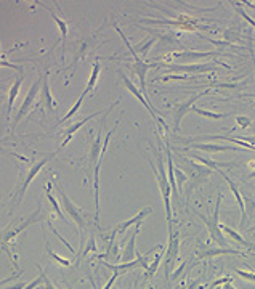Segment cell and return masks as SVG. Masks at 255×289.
<instances>
[{"label": "cell", "mask_w": 255, "mask_h": 289, "mask_svg": "<svg viewBox=\"0 0 255 289\" xmlns=\"http://www.w3.org/2000/svg\"><path fill=\"white\" fill-rule=\"evenodd\" d=\"M50 230L53 231V234H55L57 238H60V241H63V244H64L66 247H68V249H69V251H71L72 254H76V249H74V247H72V246H71V244H69L68 241H66V240L63 238V236H61V234H60V233H58V231L55 230V228H53V225H50Z\"/></svg>", "instance_id": "obj_38"}, {"label": "cell", "mask_w": 255, "mask_h": 289, "mask_svg": "<svg viewBox=\"0 0 255 289\" xmlns=\"http://www.w3.org/2000/svg\"><path fill=\"white\" fill-rule=\"evenodd\" d=\"M236 124L239 127H243V129H247L252 125V121H250V117L247 116H236Z\"/></svg>", "instance_id": "obj_35"}, {"label": "cell", "mask_w": 255, "mask_h": 289, "mask_svg": "<svg viewBox=\"0 0 255 289\" xmlns=\"http://www.w3.org/2000/svg\"><path fill=\"white\" fill-rule=\"evenodd\" d=\"M220 228H222V231H223L225 234H228L233 241H236L238 244H241L244 249H249V251H255V244L250 243V241H247L243 234H239V233H238L236 230H233L231 227H228V225H220Z\"/></svg>", "instance_id": "obj_20"}, {"label": "cell", "mask_w": 255, "mask_h": 289, "mask_svg": "<svg viewBox=\"0 0 255 289\" xmlns=\"http://www.w3.org/2000/svg\"><path fill=\"white\" fill-rule=\"evenodd\" d=\"M39 106H44L47 113H55V108H57V101L53 100L51 92H50V79H48V74L44 76V84H42V90H40Z\"/></svg>", "instance_id": "obj_15"}, {"label": "cell", "mask_w": 255, "mask_h": 289, "mask_svg": "<svg viewBox=\"0 0 255 289\" xmlns=\"http://www.w3.org/2000/svg\"><path fill=\"white\" fill-rule=\"evenodd\" d=\"M175 180H177V187H178V190H181V187L186 183V180H188V175L183 172V170L180 169V167H175Z\"/></svg>", "instance_id": "obj_33"}, {"label": "cell", "mask_w": 255, "mask_h": 289, "mask_svg": "<svg viewBox=\"0 0 255 289\" xmlns=\"http://www.w3.org/2000/svg\"><path fill=\"white\" fill-rule=\"evenodd\" d=\"M206 138H209V140H226V141H231V143H236L238 147H241V148H244V150H249V151H255V147L253 144H250V143H247V141H244V140H241V138H238V137H228V135H207Z\"/></svg>", "instance_id": "obj_22"}, {"label": "cell", "mask_w": 255, "mask_h": 289, "mask_svg": "<svg viewBox=\"0 0 255 289\" xmlns=\"http://www.w3.org/2000/svg\"><path fill=\"white\" fill-rule=\"evenodd\" d=\"M44 289H57V287H55V284H53V283L48 280L47 275H44Z\"/></svg>", "instance_id": "obj_42"}, {"label": "cell", "mask_w": 255, "mask_h": 289, "mask_svg": "<svg viewBox=\"0 0 255 289\" xmlns=\"http://www.w3.org/2000/svg\"><path fill=\"white\" fill-rule=\"evenodd\" d=\"M234 272H236L243 280H247V281L255 283V273H253V272H246V270H241V268H234Z\"/></svg>", "instance_id": "obj_34"}, {"label": "cell", "mask_w": 255, "mask_h": 289, "mask_svg": "<svg viewBox=\"0 0 255 289\" xmlns=\"http://www.w3.org/2000/svg\"><path fill=\"white\" fill-rule=\"evenodd\" d=\"M24 81V76L23 74H18L16 79H15V82H13L10 92H8V104H7V119L10 121V117H11V110H13V103H15L18 94H20V88H21V84Z\"/></svg>", "instance_id": "obj_19"}, {"label": "cell", "mask_w": 255, "mask_h": 289, "mask_svg": "<svg viewBox=\"0 0 255 289\" xmlns=\"http://www.w3.org/2000/svg\"><path fill=\"white\" fill-rule=\"evenodd\" d=\"M162 257H164V254H156L154 262H151L150 267H148V270L144 272V278H146V280H150L151 277H154V275H156V272H157V268H159V264H160V260H162Z\"/></svg>", "instance_id": "obj_30"}, {"label": "cell", "mask_w": 255, "mask_h": 289, "mask_svg": "<svg viewBox=\"0 0 255 289\" xmlns=\"http://www.w3.org/2000/svg\"><path fill=\"white\" fill-rule=\"evenodd\" d=\"M236 11H238V13H239V15H241V16H243V18H244V20H246V21H247V23H249L250 26H253V28H255V20H253V18H250V16L247 15V13H246V11L243 10V8H239V7H236Z\"/></svg>", "instance_id": "obj_40"}, {"label": "cell", "mask_w": 255, "mask_h": 289, "mask_svg": "<svg viewBox=\"0 0 255 289\" xmlns=\"http://www.w3.org/2000/svg\"><path fill=\"white\" fill-rule=\"evenodd\" d=\"M190 76L188 74H166L162 77H157L154 81H162V82H169V81H188Z\"/></svg>", "instance_id": "obj_32"}, {"label": "cell", "mask_w": 255, "mask_h": 289, "mask_svg": "<svg viewBox=\"0 0 255 289\" xmlns=\"http://www.w3.org/2000/svg\"><path fill=\"white\" fill-rule=\"evenodd\" d=\"M98 114H100V113H95V114H90L88 117H85V119H82V121H79V122H76V124H72V125H69L68 129H66V130H64V134H63V135H64V140H63V143L60 144V148H58V151H61V150H64L66 147H68V143H69V141L72 140V137H74V134L77 132V130H79L80 127H82L84 124H87V122H88L90 119H93V117H97Z\"/></svg>", "instance_id": "obj_18"}, {"label": "cell", "mask_w": 255, "mask_h": 289, "mask_svg": "<svg viewBox=\"0 0 255 289\" xmlns=\"http://www.w3.org/2000/svg\"><path fill=\"white\" fill-rule=\"evenodd\" d=\"M238 138L244 140V141H247V143H250V144H253V147H255V135H252V137H238Z\"/></svg>", "instance_id": "obj_44"}, {"label": "cell", "mask_w": 255, "mask_h": 289, "mask_svg": "<svg viewBox=\"0 0 255 289\" xmlns=\"http://www.w3.org/2000/svg\"><path fill=\"white\" fill-rule=\"evenodd\" d=\"M153 68H160V63H146L143 58L133 61V64H130V69L137 74L138 81H140V90L144 94V97H148L146 94V74Z\"/></svg>", "instance_id": "obj_11"}, {"label": "cell", "mask_w": 255, "mask_h": 289, "mask_svg": "<svg viewBox=\"0 0 255 289\" xmlns=\"http://www.w3.org/2000/svg\"><path fill=\"white\" fill-rule=\"evenodd\" d=\"M223 289H236L231 283H226V284H223Z\"/></svg>", "instance_id": "obj_47"}, {"label": "cell", "mask_w": 255, "mask_h": 289, "mask_svg": "<svg viewBox=\"0 0 255 289\" xmlns=\"http://www.w3.org/2000/svg\"><path fill=\"white\" fill-rule=\"evenodd\" d=\"M55 154H57V153H53V154L44 157V159L37 161L35 164H32V167L28 170V172H26V177H24V182L21 183V187L16 190L15 194H13V200H16V203H20V201L23 200V196H24L26 191H28V188H29V185H31V182L37 177V174L40 172V170H42V169L53 159V157H55Z\"/></svg>", "instance_id": "obj_7"}, {"label": "cell", "mask_w": 255, "mask_h": 289, "mask_svg": "<svg viewBox=\"0 0 255 289\" xmlns=\"http://www.w3.org/2000/svg\"><path fill=\"white\" fill-rule=\"evenodd\" d=\"M209 92H210V90L207 88V90L201 92V94H197V95H193L190 100H186V101L177 104L175 110H173V130H175V132H180V129H181V121H183L185 114H186L188 111H190V110H193V108H194V103H196L201 97L207 95Z\"/></svg>", "instance_id": "obj_9"}, {"label": "cell", "mask_w": 255, "mask_h": 289, "mask_svg": "<svg viewBox=\"0 0 255 289\" xmlns=\"http://www.w3.org/2000/svg\"><path fill=\"white\" fill-rule=\"evenodd\" d=\"M2 66H4V68H5V66H8V68L15 69V71H20V73H21V71H24V69H23L21 66H16V64H13V63H8V61H5L4 58H2Z\"/></svg>", "instance_id": "obj_41"}, {"label": "cell", "mask_w": 255, "mask_h": 289, "mask_svg": "<svg viewBox=\"0 0 255 289\" xmlns=\"http://www.w3.org/2000/svg\"><path fill=\"white\" fill-rule=\"evenodd\" d=\"M156 153V164H153L151 159H144L148 161V164L151 166L153 172L156 174V178H157V187H159V191L162 194V200H164V207H166V217H167V222L172 223V204H170V193H172V187H170V182H169V175L166 172V161L162 157V153L159 150H154Z\"/></svg>", "instance_id": "obj_1"}, {"label": "cell", "mask_w": 255, "mask_h": 289, "mask_svg": "<svg viewBox=\"0 0 255 289\" xmlns=\"http://www.w3.org/2000/svg\"><path fill=\"white\" fill-rule=\"evenodd\" d=\"M129 289H132V286H129Z\"/></svg>", "instance_id": "obj_50"}, {"label": "cell", "mask_w": 255, "mask_h": 289, "mask_svg": "<svg viewBox=\"0 0 255 289\" xmlns=\"http://www.w3.org/2000/svg\"><path fill=\"white\" fill-rule=\"evenodd\" d=\"M153 212V209L151 207H144V209H141L140 212H137L133 217H130L129 220H125V222H122V223H119V225L108 234V236H104V240H108L110 243H114V236H117V234H122V233H125L132 225H138V223H143V220L150 215Z\"/></svg>", "instance_id": "obj_8"}, {"label": "cell", "mask_w": 255, "mask_h": 289, "mask_svg": "<svg viewBox=\"0 0 255 289\" xmlns=\"http://www.w3.org/2000/svg\"><path fill=\"white\" fill-rule=\"evenodd\" d=\"M217 55L218 51H177L173 53V58H209Z\"/></svg>", "instance_id": "obj_23"}, {"label": "cell", "mask_w": 255, "mask_h": 289, "mask_svg": "<svg viewBox=\"0 0 255 289\" xmlns=\"http://www.w3.org/2000/svg\"><path fill=\"white\" fill-rule=\"evenodd\" d=\"M226 283H233V277H230V275H226V277H223V278L215 280V281H213V283H212L209 287H210V289H213V287L222 286V284H226Z\"/></svg>", "instance_id": "obj_36"}, {"label": "cell", "mask_w": 255, "mask_h": 289, "mask_svg": "<svg viewBox=\"0 0 255 289\" xmlns=\"http://www.w3.org/2000/svg\"><path fill=\"white\" fill-rule=\"evenodd\" d=\"M140 225H141V223L135 225V230H133L129 243H127L125 247L122 249V254H120V259H122L124 264H127V262H133V260H135V259L140 256V254L137 252V249H135V241H137V236H138V233H140Z\"/></svg>", "instance_id": "obj_16"}, {"label": "cell", "mask_w": 255, "mask_h": 289, "mask_svg": "<svg viewBox=\"0 0 255 289\" xmlns=\"http://www.w3.org/2000/svg\"><path fill=\"white\" fill-rule=\"evenodd\" d=\"M194 161H197L199 164H203V166H207L210 167L212 170H217V174H222V167H234V162H218V161H213V159H209V157H201L197 154H190Z\"/></svg>", "instance_id": "obj_21"}, {"label": "cell", "mask_w": 255, "mask_h": 289, "mask_svg": "<svg viewBox=\"0 0 255 289\" xmlns=\"http://www.w3.org/2000/svg\"><path fill=\"white\" fill-rule=\"evenodd\" d=\"M28 284H24V283H20V284H15V286H10V287H5L2 286V289H24Z\"/></svg>", "instance_id": "obj_45"}, {"label": "cell", "mask_w": 255, "mask_h": 289, "mask_svg": "<svg viewBox=\"0 0 255 289\" xmlns=\"http://www.w3.org/2000/svg\"><path fill=\"white\" fill-rule=\"evenodd\" d=\"M222 177L226 180L228 187H230V190L233 191L234 198H236V201H238V204H239V209H241V220H239V225L243 227V225H244V222H246V204H244V200H243V196H241V191H239V188L236 187V183H234L230 177H228L226 174H223V172H222Z\"/></svg>", "instance_id": "obj_17"}, {"label": "cell", "mask_w": 255, "mask_h": 289, "mask_svg": "<svg viewBox=\"0 0 255 289\" xmlns=\"http://www.w3.org/2000/svg\"><path fill=\"white\" fill-rule=\"evenodd\" d=\"M100 71H101V64L100 63H95L92 68V74L88 77V82H87V87H85V94H92L93 88H95L97 82H98V76H100Z\"/></svg>", "instance_id": "obj_25"}, {"label": "cell", "mask_w": 255, "mask_h": 289, "mask_svg": "<svg viewBox=\"0 0 255 289\" xmlns=\"http://www.w3.org/2000/svg\"><path fill=\"white\" fill-rule=\"evenodd\" d=\"M40 211H42V207L39 206V207H37V211H35V212H32V215H31L28 220H26V222H23L18 228H10V230H7V231L4 233V238H2V246H4V249L8 246V243H10V241L15 240L16 236H18V234H20L23 230L28 228V227L31 225V223H34L35 220L39 222V220H42V219H44V217H40Z\"/></svg>", "instance_id": "obj_12"}, {"label": "cell", "mask_w": 255, "mask_h": 289, "mask_svg": "<svg viewBox=\"0 0 255 289\" xmlns=\"http://www.w3.org/2000/svg\"><path fill=\"white\" fill-rule=\"evenodd\" d=\"M120 79H122V81H124V85H125V88L130 92V94L133 95V97H135L141 104H143V106L148 110V111H150V114L153 116V119H154V122H156V125H157V129L159 130H166V132H167V124L162 121V119H160V117H159V114H157V111H156V108L154 106H151V104H150V101H148L146 100V97H144V94H143V92L135 85V84H133L132 81H130V79L125 76V74H122V73H120Z\"/></svg>", "instance_id": "obj_6"}, {"label": "cell", "mask_w": 255, "mask_h": 289, "mask_svg": "<svg viewBox=\"0 0 255 289\" xmlns=\"http://www.w3.org/2000/svg\"><path fill=\"white\" fill-rule=\"evenodd\" d=\"M252 64H253V73H255V57L252 55Z\"/></svg>", "instance_id": "obj_48"}, {"label": "cell", "mask_w": 255, "mask_h": 289, "mask_svg": "<svg viewBox=\"0 0 255 289\" xmlns=\"http://www.w3.org/2000/svg\"><path fill=\"white\" fill-rule=\"evenodd\" d=\"M180 289H186V287H185V286H181V287H180Z\"/></svg>", "instance_id": "obj_49"}, {"label": "cell", "mask_w": 255, "mask_h": 289, "mask_svg": "<svg viewBox=\"0 0 255 289\" xmlns=\"http://www.w3.org/2000/svg\"><path fill=\"white\" fill-rule=\"evenodd\" d=\"M160 68H166L170 73H186V74H203V73H212L218 71L215 64H160Z\"/></svg>", "instance_id": "obj_10"}, {"label": "cell", "mask_w": 255, "mask_h": 289, "mask_svg": "<svg viewBox=\"0 0 255 289\" xmlns=\"http://www.w3.org/2000/svg\"><path fill=\"white\" fill-rule=\"evenodd\" d=\"M50 188H51V183L48 182V183H47V187H45V191H47V193H45V196H47V200H48V203H50V204H51V207H53V212H55V214H57V215H58L61 220H64V222H66V217H64L63 211L60 209V203H58V201H57L55 198H53L51 194H50Z\"/></svg>", "instance_id": "obj_26"}, {"label": "cell", "mask_w": 255, "mask_h": 289, "mask_svg": "<svg viewBox=\"0 0 255 289\" xmlns=\"http://www.w3.org/2000/svg\"><path fill=\"white\" fill-rule=\"evenodd\" d=\"M186 151L201 150L206 153H226V151H246L241 147H231V144H217V143H190V147L183 148Z\"/></svg>", "instance_id": "obj_13"}, {"label": "cell", "mask_w": 255, "mask_h": 289, "mask_svg": "<svg viewBox=\"0 0 255 289\" xmlns=\"http://www.w3.org/2000/svg\"><path fill=\"white\" fill-rule=\"evenodd\" d=\"M44 272H40V275L37 277V280H34V281H31V283H28V286H26L24 289H35V287H39L40 284L44 283Z\"/></svg>", "instance_id": "obj_37"}, {"label": "cell", "mask_w": 255, "mask_h": 289, "mask_svg": "<svg viewBox=\"0 0 255 289\" xmlns=\"http://www.w3.org/2000/svg\"><path fill=\"white\" fill-rule=\"evenodd\" d=\"M40 5H42V7H44V8H45V10H47V11L50 13V15H51V18L55 20V23L58 24V28H60V32H61V35H63V39H64L66 35H68V23H66L64 20H61L60 16H57L55 13H53V11H51V10L48 8V7H45L44 4H40Z\"/></svg>", "instance_id": "obj_29"}, {"label": "cell", "mask_w": 255, "mask_h": 289, "mask_svg": "<svg viewBox=\"0 0 255 289\" xmlns=\"http://www.w3.org/2000/svg\"><path fill=\"white\" fill-rule=\"evenodd\" d=\"M85 97H87V94H85V92H82V95L79 97V100L74 103V106H72V108L68 111V114H66V116L63 117L61 122H58V125H61V124H64V122H68V121L71 119V117H72V116H74V114H76L79 110H80V106H82V103H84V98H85Z\"/></svg>", "instance_id": "obj_28"}, {"label": "cell", "mask_w": 255, "mask_h": 289, "mask_svg": "<svg viewBox=\"0 0 255 289\" xmlns=\"http://www.w3.org/2000/svg\"><path fill=\"white\" fill-rule=\"evenodd\" d=\"M253 104H255V103H253Z\"/></svg>", "instance_id": "obj_51"}, {"label": "cell", "mask_w": 255, "mask_h": 289, "mask_svg": "<svg viewBox=\"0 0 255 289\" xmlns=\"http://www.w3.org/2000/svg\"><path fill=\"white\" fill-rule=\"evenodd\" d=\"M42 84H44V77L42 79H37V81H34V84L31 85V88L28 90V94H26V98L24 101L21 103V106L18 108L15 117H13V125L10 127L11 130V134L15 132V129L20 125V122L23 121V117L28 114L32 106H34V103H35V98L40 97V90H42Z\"/></svg>", "instance_id": "obj_4"}, {"label": "cell", "mask_w": 255, "mask_h": 289, "mask_svg": "<svg viewBox=\"0 0 255 289\" xmlns=\"http://www.w3.org/2000/svg\"><path fill=\"white\" fill-rule=\"evenodd\" d=\"M180 244H181L180 230L175 231L172 227V223H169V244H167V249L164 251V254H166V273H167L169 280H170V275H172V268L175 267L178 256H180Z\"/></svg>", "instance_id": "obj_5"}, {"label": "cell", "mask_w": 255, "mask_h": 289, "mask_svg": "<svg viewBox=\"0 0 255 289\" xmlns=\"http://www.w3.org/2000/svg\"><path fill=\"white\" fill-rule=\"evenodd\" d=\"M55 188H57L58 198H60V204L63 206L64 212L72 219V222H76L77 231H79V236H80V241H82V234H84V231L88 230V223H87V220H85V217H84V211H82V209H80V207H77V206L71 201V198H69L68 194H66L64 188L60 185V183H57Z\"/></svg>", "instance_id": "obj_2"}, {"label": "cell", "mask_w": 255, "mask_h": 289, "mask_svg": "<svg viewBox=\"0 0 255 289\" xmlns=\"http://www.w3.org/2000/svg\"><path fill=\"white\" fill-rule=\"evenodd\" d=\"M252 178H255V170H253V172H250V174H247V175L244 177V180H252Z\"/></svg>", "instance_id": "obj_46"}, {"label": "cell", "mask_w": 255, "mask_h": 289, "mask_svg": "<svg viewBox=\"0 0 255 289\" xmlns=\"http://www.w3.org/2000/svg\"><path fill=\"white\" fill-rule=\"evenodd\" d=\"M90 251H97V246H95V238H93V234L88 238V244L85 247V251L82 252V256H87Z\"/></svg>", "instance_id": "obj_39"}, {"label": "cell", "mask_w": 255, "mask_h": 289, "mask_svg": "<svg viewBox=\"0 0 255 289\" xmlns=\"http://www.w3.org/2000/svg\"><path fill=\"white\" fill-rule=\"evenodd\" d=\"M218 256H246L244 252L241 251H236V249H231V247H206V249H201L197 247L196 251V257L197 259H209V257H218Z\"/></svg>", "instance_id": "obj_14"}, {"label": "cell", "mask_w": 255, "mask_h": 289, "mask_svg": "<svg viewBox=\"0 0 255 289\" xmlns=\"http://www.w3.org/2000/svg\"><path fill=\"white\" fill-rule=\"evenodd\" d=\"M185 267H186V262H183V264L180 265V268H178L175 273H172V275H170V278H177V277H180V273H181V270H183Z\"/></svg>", "instance_id": "obj_43"}, {"label": "cell", "mask_w": 255, "mask_h": 289, "mask_svg": "<svg viewBox=\"0 0 255 289\" xmlns=\"http://www.w3.org/2000/svg\"><path fill=\"white\" fill-rule=\"evenodd\" d=\"M193 111H196L199 116L206 117V119H212V121H220V119H226V117H230L233 113H212V111H207L204 108H193Z\"/></svg>", "instance_id": "obj_24"}, {"label": "cell", "mask_w": 255, "mask_h": 289, "mask_svg": "<svg viewBox=\"0 0 255 289\" xmlns=\"http://www.w3.org/2000/svg\"><path fill=\"white\" fill-rule=\"evenodd\" d=\"M156 41H157V35L150 37V39H148V41L141 42V44H140V45L135 48V51H140L141 57H143V58H146L148 55H150V50L153 48V45L156 44Z\"/></svg>", "instance_id": "obj_27"}, {"label": "cell", "mask_w": 255, "mask_h": 289, "mask_svg": "<svg viewBox=\"0 0 255 289\" xmlns=\"http://www.w3.org/2000/svg\"><path fill=\"white\" fill-rule=\"evenodd\" d=\"M222 194H218V198H217V204H215V211H213V214L210 217H206L203 215L201 212H196L197 217L204 222V225L207 227V231H209V236H210V240L212 241H215L220 247H228V243L225 240V236H223V231L220 228V222H218V215H220V204H222Z\"/></svg>", "instance_id": "obj_3"}, {"label": "cell", "mask_w": 255, "mask_h": 289, "mask_svg": "<svg viewBox=\"0 0 255 289\" xmlns=\"http://www.w3.org/2000/svg\"><path fill=\"white\" fill-rule=\"evenodd\" d=\"M47 252H48V256L53 259V260H55V262H58V264L60 265H64V267H69L71 264H72V262L69 260V259H64V257H61V256H58L55 251H53V249L50 247V244L47 243Z\"/></svg>", "instance_id": "obj_31"}]
</instances>
